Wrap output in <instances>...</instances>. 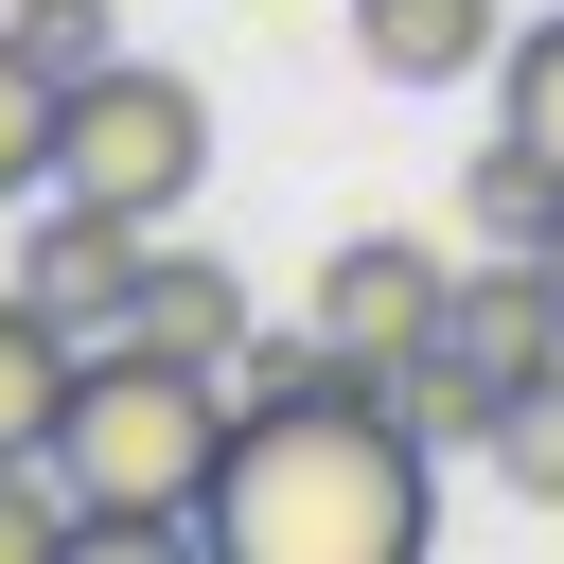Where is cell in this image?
Returning a JSON list of instances; mask_svg holds the SVG:
<instances>
[{
    "mask_svg": "<svg viewBox=\"0 0 564 564\" xmlns=\"http://www.w3.org/2000/svg\"><path fill=\"white\" fill-rule=\"evenodd\" d=\"M352 70L458 88V70H494V0H352Z\"/></svg>",
    "mask_w": 564,
    "mask_h": 564,
    "instance_id": "ba28073f",
    "label": "cell"
},
{
    "mask_svg": "<svg viewBox=\"0 0 564 564\" xmlns=\"http://www.w3.org/2000/svg\"><path fill=\"white\" fill-rule=\"evenodd\" d=\"M194 529H212L229 564H423V529H441V441L388 405V370H335L317 335H300V352H247L229 458H212Z\"/></svg>",
    "mask_w": 564,
    "mask_h": 564,
    "instance_id": "6da1fadb",
    "label": "cell"
},
{
    "mask_svg": "<svg viewBox=\"0 0 564 564\" xmlns=\"http://www.w3.org/2000/svg\"><path fill=\"white\" fill-rule=\"evenodd\" d=\"M441 335H458L494 388H529V370L564 352V282H546V247H476V264H458V300H441Z\"/></svg>",
    "mask_w": 564,
    "mask_h": 564,
    "instance_id": "8992f818",
    "label": "cell"
},
{
    "mask_svg": "<svg viewBox=\"0 0 564 564\" xmlns=\"http://www.w3.org/2000/svg\"><path fill=\"white\" fill-rule=\"evenodd\" d=\"M141 264H159V229H141V212H106V194H53V212L18 229V300H53L70 335H123Z\"/></svg>",
    "mask_w": 564,
    "mask_h": 564,
    "instance_id": "5b68a950",
    "label": "cell"
},
{
    "mask_svg": "<svg viewBox=\"0 0 564 564\" xmlns=\"http://www.w3.org/2000/svg\"><path fill=\"white\" fill-rule=\"evenodd\" d=\"M70 546H88L70 476H53V458H0V564H70Z\"/></svg>",
    "mask_w": 564,
    "mask_h": 564,
    "instance_id": "9a60e30c",
    "label": "cell"
},
{
    "mask_svg": "<svg viewBox=\"0 0 564 564\" xmlns=\"http://www.w3.org/2000/svg\"><path fill=\"white\" fill-rule=\"evenodd\" d=\"M494 123H511V141L564 176V18H529V35L494 53Z\"/></svg>",
    "mask_w": 564,
    "mask_h": 564,
    "instance_id": "5bb4252c",
    "label": "cell"
},
{
    "mask_svg": "<svg viewBox=\"0 0 564 564\" xmlns=\"http://www.w3.org/2000/svg\"><path fill=\"white\" fill-rule=\"evenodd\" d=\"M441 300H458V264H441L423 229H335V247H317V300H300V335H317L335 370H405V352L441 335Z\"/></svg>",
    "mask_w": 564,
    "mask_h": 564,
    "instance_id": "277c9868",
    "label": "cell"
},
{
    "mask_svg": "<svg viewBox=\"0 0 564 564\" xmlns=\"http://www.w3.org/2000/svg\"><path fill=\"white\" fill-rule=\"evenodd\" d=\"M494 476H511L529 511H564V352H546V370L494 405Z\"/></svg>",
    "mask_w": 564,
    "mask_h": 564,
    "instance_id": "4fadbf2b",
    "label": "cell"
},
{
    "mask_svg": "<svg viewBox=\"0 0 564 564\" xmlns=\"http://www.w3.org/2000/svg\"><path fill=\"white\" fill-rule=\"evenodd\" d=\"M123 335H159V352L229 370V352H247V282H229V247H159V264H141V300H123Z\"/></svg>",
    "mask_w": 564,
    "mask_h": 564,
    "instance_id": "52a82bcc",
    "label": "cell"
},
{
    "mask_svg": "<svg viewBox=\"0 0 564 564\" xmlns=\"http://www.w3.org/2000/svg\"><path fill=\"white\" fill-rule=\"evenodd\" d=\"M458 229H476V247H546V229H564V176L494 123V159H458Z\"/></svg>",
    "mask_w": 564,
    "mask_h": 564,
    "instance_id": "8fae6325",
    "label": "cell"
},
{
    "mask_svg": "<svg viewBox=\"0 0 564 564\" xmlns=\"http://www.w3.org/2000/svg\"><path fill=\"white\" fill-rule=\"evenodd\" d=\"M388 405H405V423H423V441H494V405H511V388H494V370H476V352H458V335H423V352H405V370H388Z\"/></svg>",
    "mask_w": 564,
    "mask_h": 564,
    "instance_id": "7c38bea8",
    "label": "cell"
},
{
    "mask_svg": "<svg viewBox=\"0 0 564 564\" xmlns=\"http://www.w3.org/2000/svg\"><path fill=\"white\" fill-rule=\"evenodd\" d=\"M70 370H88V335H70L53 300H18V282H0V458H53Z\"/></svg>",
    "mask_w": 564,
    "mask_h": 564,
    "instance_id": "9c48e42d",
    "label": "cell"
},
{
    "mask_svg": "<svg viewBox=\"0 0 564 564\" xmlns=\"http://www.w3.org/2000/svg\"><path fill=\"white\" fill-rule=\"evenodd\" d=\"M546 282H564V229H546Z\"/></svg>",
    "mask_w": 564,
    "mask_h": 564,
    "instance_id": "e0dca14e",
    "label": "cell"
},
{
    "mask_svg": "<svg viewBox=\"0 0 564 564\" xmlns=\"http://www.w3.org/2000/svg\"><path fill=\"white\" fill-rule=\"evenodd\" d=\"M212 458H229V370H194V352H159V335H88L70 423H53V476H70L88 546H106V564L176 546L194 494H212Z\"/></svg>",
    "mask_w": 564,
    "mask_h": 564,
    "instance_id": "7a4b0ae2",
    "label": "cell"
},
{
    "mask_svg": "<svg viewBox=\"0 0 564 564\" xmlns=\"http://www.w3.org/2000/svg\"><path fill=\"white\" fill-rule=\"evenodd\" d=\"M0 18H18L53 70H106V53H123V0H0Z\"/></svg>",
    "mask_w": 564,
    "mask_h": 564,
    "instance_id": "2e32d148",
    "label": "cell"
},
{
    "mask_svg": "<svg viewBox=\"0 0 564 564\" xmlns=\"http://www.w3.org/2000/svg\"><path fill=\"white\" fill-rule=\"evenodd\" d=\"M212 176V88L194 70H159V53H106V70H70V123H53V194H106V212H176Z\"/></svg>",
    "mask_w": 564,
    "mask_h": 564,
    "instance_id": "3957f363",
    "label": "cell"
},
{
    "mask_svg": "<svg viewBox=\"0 0 564 564\" xmlns=\"http://www.w3.org/2000/svg\"><path fill=\"white\" fill-rule=\"evenodd\" d=\"M53 123H70V70L0 18V212H18V194H53Z\"/></svg>",
    "mask_w": 564,
    "mask_h": 564,
    "instance_id": "30bf717a",
    "label": "cell"
}]
</instances>
